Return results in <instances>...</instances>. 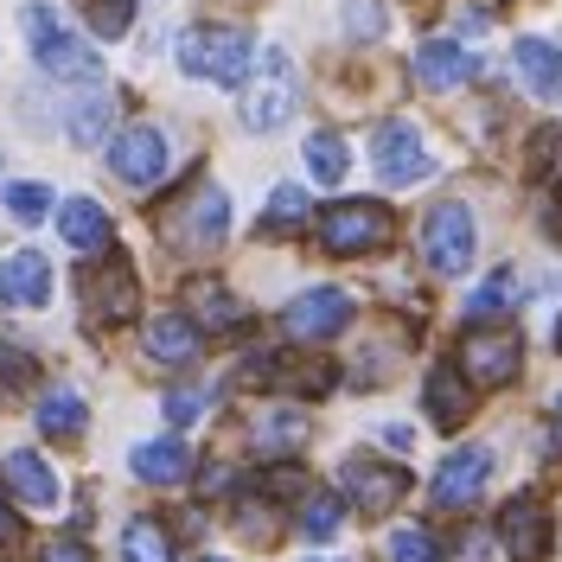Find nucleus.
Instances as JSON below:
<instances>
[{
  "label": "nucleus",
  "instance_id": "nucleus-1",
  "mask_svg": "<svg viewBox=\"0 0 562 562\" xmlns=\"http://www.w3.org/2000/svg\"><path fill=\"white\" fill-rule=\"evenodd\" d=\"M249 65H256V38H249L244 26H192V33L179 38V70H186V77L244 90Z\"/></svg>",
  "mask_w": 562,
  "mask_h": 562
},
{
  "label": "nucleus",
  "instance_id": "nucleus-2",
  "mask_svg": "<svg viewBox=\"0 0 562 562\" xmlns=\"http://www.w3.org/2000/svg\"><path fill=\"white\" fill-rule=\"evenodd\" d=\"M294 103H301L294 65H288L281 45H269V52L249 65V77H244V128L249 135H276L281 122L294 115Z\"/></svg>",
  "mask_w": 562,
  "mask_h": 562
},
{
  "label": "nucleus",
  "instance_id": "nucleus-3",
  "mask_svg": "<svg viewBox=\"0 0 562 562\" xmlns=\"http://www.w3.org/2000/svg\"><path fill=\"white\" fill-rule=\"evenodd\" d=\"M422 256H428V269L441 281H454L473 269V256H480V231H473V211L460 205V199H441V205L422 217Z\"/></svg>",
  "mask_w": 562,
  "mask_h": 562
},
{
  "label": "nucleus",
  "instance_id": "nucleus-4",
  "mask_svg": "<svg viewBox=\"0 0 562 562\" xmlns=\"http://www.w3.org/2000/svg\"><path fill=\"white\" fill-rule=\"evenodd\" d=\"M26 38H33V58L45 77H77V83H97V52L77 33H65V20L52 7H26Z\"/></svg>",
  "mask_w": 562,
  "mask_h": 562
},
{
  "label": "nucleus",
  "instance_id": "nucleus-5",
  "mask_svg": "<svg viewBox=\"0 0 562 562\" xmlns=\"http://www.w3.org/2000/svg\"><path fill=\"white\" fill-rule=\"evenodd\" d=\"M167 237L179 249H192V256H211L231 237V199H224V186H192L173 205V217H167Z\"/></svg>",
  "mask_w": 562,
  "mask_h": 562
},
{
  "label": "nucleus",
  "instance_id": "nucleus-6",
  "mask_svg": "<svg viewBox=\"0 0 562 562\" xmlns=\"http://www.w3.org/2000/svg\"><path fill=\"white\" fill-rule=\"evenodd\" d=\"M319 244L333 256H371L378 244H390V205H378V199H339L319 217Z\"/></svg>",
  "mask_w": 562,
  "mask_h": 562
},
{
  "label": "nucleus",
  "instance_id": "nucleus-7",
  "mask_svg": "<svg viewBox=\"0 0 562 562\" xmlns=\"http://www.w3.org/2000/svg\"><path fill=\"white\" fill-rule=\"evenodd\" d=\"M346 319H351L346 288H307V294H294V301L281 307V333H288L294 346H319V339H333Z\"/></svg>",
  "mask_w": 562,
  "mask_h": 562
},
{
  "label": "nucleus",
  "instance_id": "nucleus-8",
  "mask_svg": "<svg viewBox=\"0 0 562 562\" xmlns=\"http://www.w3.org/2000/svg\"><path fill=\"white\" fill-rule=\"evenodd\" d=\"M486 486H492V448H454V454L435 467L428 498H435V512H467Z\"/></svg>",
  "mask_w": 562,
  "mask_h": 562
},
{
  "label": "nucleus",
  "instance_id": "nucleus-9",
  "mask_svg": "<svg viewBox=\"0 0 562 562\" xmlns=\"http://www.w3.org/2000/svg\"><path fill=\"white\" fill-rule=\"evenodd\" d=\"M371 167L384 186H416V179L435 173V154L422 147V135L409 122H384L378 135H371Z\"/></svg>",
  "mask_w": 562,
  "mask_h": 562
},
{
  "label": "nucleus",
  "instance_id": "nucleus-10",
  "mask_svg": "<svg viewBox=\"0 0 562 562\" xmlns=\"http://www.w3.org/2000/svg\"><path fill=\"white\" fill-rule=\"evenodd\" d=\"M109 167H115L122 186H135V192L160 186L167 179V135L160 128H122L115 147H109Z\"/></svg>",
  "mask_w": 562,
  "mask_h": 562
},
{
  "label": "nucleus",
  "instance_id": "nucleus-11",
  "mask_svg": "<svg viewBox=\"0 0 562 562\" xmlns=\"http://www.w3.org/2000/svg\"><path fill=\"white\" fill-rule=\"evenodd\" d=\"M460 371L480 390H498L525 371V346H518L512 333H473V339L460 346Z\"/></svg>",
  "mask_w": 562,
  "mask_h": 562
},
{
  "label": "nucleus",
  "instance_id": "nucleus-12",
  "mask_svg": "<svg viewBox=\"0 0 562 562\" xmlns=\"http://www.w3.org/2000/svg\"><path fill=\"white\" fill-rule=\"evenodd\" d=\"M135 301H140V288H135V269H128L122 256H109L103 269L83 281V307H90L97 326H122V319H135Z\"/></svg>",
  "mask_w": 562,
  "mask_h": 562
},
{
  "label": "nucleus",
  "instance_id": "nucleus-13",
  "mask_svg": "<svg viewBox=\"0 0 562 562\" xmlns=\"http://www.w3.org/2000/svg\"><path fill=\"white\" fill-rule=\"evenodd\" d=\"M339 492H346L358 512L378 518V512H390V505L409 492V473H403V467H378V460H351L346 473H339Z\"/></svg>",
  "mask_w": 562,
  "mask_h": 562
},
{
  "label": "nucleus",
  "instance_id": "nucleus-14",
  "mask_svg": "<svg viewBox=\"0 0 562 562\" xmlns=\"http://www.w3.org/2000/svg\"><path fill=\"white\" fill-rule=\"evenodd\" d=\"M498 537H505L512 562L550 557V512H543V498H512V505L498 512Z\"/></svg>",
  "mask_w": 562,
  "mask_h": 562
},
{
  "label": "nucleus",
  "instance_id": "nucleus-15",
  "mask_svg": "<svg viewBox=\"0 0 562 562\" xmlns=\"http://www.w3.org/2000/svg\"><path fill=\"white\" fill-rule=\"evenodd\" d=\"M473 77H480V58L460 52L454 38H428V45L416 52V83L422 90H441V97H448V90L473 83Z\"/></svg>",
  "mask_w": 562,
  "mask_h": 562
},
{
  "label": "nucleus",
  "instance_id": "nucleus-16",
  "mask_svg": "<svg viewBox=\"0 0 562 562\" xmlns=\"http://www.w3.org/2000/svg\"><path fill=\"white\" fill-rule=\"evenodd\" d=\"M0 301L7 307H45L52 301V262L38 249H13L0 262Z\"/></svg>",
  "mask_w": 562,
  "mask_h": 562
},
{
  "label": "nucleus",
  "instance_id": "nucleus-17",
  "mask_svg": "<svg viewBox=\"0 0 562 562\" xmlns=\"http://www.w3.org/2000/svg\"><path fill=\"white\" fill-rule=\"evenodd\" d=\"M512 65H518L530 97L562 103V45H550V38H518V45H512Z\"/></svg>",
  "mask_w": 562,
  "mask_h": 562
},
{
  "label": "nucleus",
  "instance_id": "nucleus-18",
  "mask_svg": "<svg viewBox=\"0 0 562 562\" xmlns=\"http://www.w3.org/2000/svg\"><path fill=\"white\" fill-rule=\"evenodd\" d=\"M428 416L441 422V428H460V422L473 416V378L460 371L454 358H441L428 371Z\"/></svg>",
  "mask_w": 562,
  "mask_h": 562
},
{
  "label": "nucleus",
  "instance_id": "nucleus-19",
  "mask_svg": "<svg viewBox=\"0 0 562 562\" xmlns=\"http://www.w3.org/2000/svg\"><path fill=\"white\" fill-rule=\"evenodd\" d=\"M205 351V333L192 326V314H154L147 319V358L160 364H192Z\"/></svg>",
  "mask_w": 562,
  "mask_h": 562
},
{
  "label": "nucleus",
  "instance_id": "nucleus-20",
  "mask_svg": "<svg viewBox=\"0 0 562 562\" xmlns=\"http://www.w3.org/2000/svg\"><path fill=\"white\" fill-rule=\"evenodd\" d=\"M58 231H65V244L77 256H103L109 249V211L97 199H65L58 205Z\"/></svg>",
  "mask_w": 562,
  "mask_h": 562
},
{
  "label": "nucleus",
  "instance_id": "nucleus-21",
  "mask_svg": "<svg viewBox=\"0 0 562 562\" xmlns=\"http://www.w3.org/2000/svg\"><path fill=\"white\" fill-rule=\"evenodd\" d=\"M186 307H192V326L199 333H237V319H244V301L224 281H192L186 288Z\"/></svg>",
  "mask_w": 562,
  "mask_h": 562
},
{
  "label": "nucleus",
  "instance_id": "nucleus-22",
  "mask_svg": "<svg viewBox=\"0 0 562 562\" xmlns=\"http://www.w3.org/2000/svg\"><path fill=\"white\" fill-rule=\"evenodd\" d=\"M128 467H135L147 486H173V480H186L192 473V454H186V441H135V454H128Z\"/></svg>",
  "mask_w": 562,
  "mask_h": 562
},
{
  "label": "nucleus",
  "instance_id": "nucleus-23",
  "mask_svg": "<svg viewBox=\"0 0 562 562\" xmlns=\"http://www.w3.org/2000/svg\"><path fill=\"white\" fill-rule=\"evenodd\" d=\"M109 122H115V97H109L103 83H90V90L65 109V135L77 140V147H97V140L109 135Z\"/></svg>",
  "mask_w": 562,
  "mask_h": 562
},
{
  "label": "nucleus",
  "instance_id": "nucleus-24",
  "mask_svg": "<svg viewBox=\"0 0 562 562\" xmlns=\"http://www.w3.org/2000/svg\"><path fill=\"white\" fill-rule=\"evenodd\" d=\"M7 486L20 492V505H33V512H52L58 505V473L38 454H7Z\"/></svg>",
  "mask_w": 562,
  "mask_h": 562
},
{
  "label": "nucleus",
  "instance_id": "nucleus-25",
  "mask_svg": "<svg viewBox=\"0 0 562 562\" xmlns=\"http://www.w3.org/2000/svg\"><path fill=\"white\" fill-rule=\"evenodd\" d=\"M249 435H256L262 454H294V448L307 441V416L288 409V403H276V409H262V416L249 422Z\"/></svg>",
  "mask_w": 562,
  "mask_h": 562
},
{
  "label": "nucleus",
  "instance_id": "nucleus-26",
  "mask_svg": "<svg viewBox=\"0 0 562 562\" xmlns=\"http://www.w3.org/2000/svg\"><path fill=\"white\" fill-rule=\"evenodd\" d=\"M122 557L128 562H173V537L160 518H135V525L122 530Z\"/></svg>",
  "mask_w": 562,
  "mask_h": 562
},
{
  "label": "nucleus",
  "instance_id": "nucleus-27",
  "mask_svg": "<svg viewBox=\"0 0 562 562\" xmlns=\"http://www.w3.org/2000/svg\"><path fill=\"white\" fill-rule=\"evenodd\" d=\"M83 396L77 390H45V403H38V428L58 441V435H83Z\"/></svg>",
  "mask_w": 562,
  "mask_h": 562
},
{
  "label": "nucleus",
  "instance_id": "nucleus-28",
  "mask_svg": "<svg viewBox=\"0 0 562 562\" xmlns=\"http://www.w3.org/2000/svg\"><path fill=\"white\" fill-rule=\"evenodd\" d=\"M307 167H314L319 186H339V179L351 173V147L333 135V128H326V135H307Z\"/></svg>",
  "mask_w": 562,
  "mask_h": 562
},
{
  "label": "nucleus",
  "instance_id": "nucleus-29",
  "mask_svg": "<svg viewBox=\"0 0 562 562\" xmlns=\"http://www.w3.org/2000/svg\"><path fill=\"white\" fill-rule=\"evenodd\" d=\"M339 518H346V498H339V492H307V498H301V530H307L314 543H326V537L339 530Z\"/></svg>",
  "mask_w": 562,
  "mask_h": 562
},
{
  "label": "nucleus",
  "instance_id": "nucleus-30",
  "mask_svg": "<svg viewBox=\"0 0 562 562\" xmlns=\"http://www.w3.org/2000/svg\"><path fill=\"white\" fill-rule=\"evenodd\" d=\"M307 192L301 186H276L269 192V211H262V231H294V224H307Z\"/></svg>",
  "mask_w": 562,
  "mask_h": 562
},
{
  "label": "nucleus",
  "instance_id": "nucleus-31",
  "mask_svg": "<svg viewBox=\"0 0 562 562\" xmlns=\"http://www.w3.org/2000/svg\"><path fill=\"white\" fill-rule=\"evenodd\" d=\"M339 13H346V33L364 38V45L390 33V7L384 0H339Z\"/></svg>",
  "mask_w": 562,
  "mask_h": 562
},
{
  "label": "nucleus",
  "instance_id": "nucleus-32",
  "mask_svg": "<svg viewBox=\"0 0 562 562\" xmlns=\"http://www.w3.org/2000/svg\"><path fill=\"white\" fill-rule=\"evenodd\" d=\"M281 384H294L301 396H326V390H339V371L326 358H307V364H281Z\"/></svg>",
  "mask_w": 562,
  "mask_h": 562
},
{
  "label": "nucleus",
  "instance_id": "nucleus-33",
  "mask_svg": "<svg viewBox=\"0 0 562 562\" xmlns=\"http://www.w3.org/2000/svg\"><path fill=\"white\" fill-rule=\"evenodd\" d=\"M512 301H518V276H512V269H498V276H492L486 288L473 294V301H467V314H473V319H486V314H505Z\"/></svg>",
  "mask_w": 562,
  "mask_h": 562
},
{
  "label": "nucleus",
  "instance_id": "nucleus-34",
  "mask_svg": "<svg viewBox=\"0 0 562 562\" xmlns=\"http://www.w3.org/2000/svg\"><path fill=\"white\" fill-rule=\"evenodd\" d=\"M0 199H7V211H13V217H20V224H38V217H45V211H52V192H45V186H38V179H20V186H7V192H0Z\"/></svg>",
  "mask_w": 562,
  "mask_h": 562
},
{
  "label": "nucleus",
  "instance_id": "nucleus-35",
  "mask_svg": "<svg viewBox=\"0 0 562 562\" xmlns=\"http://www.w3.org/2000/svg\"><path fill=\"white\" fill-rule=\"evenodd\" d=\"M390 562H441V550L428 543V530H396L390 537Z\"/></svg>",
  "mask_w": 562,
  "mask_h": 562
},
{
  "label": "nucleus",
  "instance_id": "nucleus-36",
  "mask_svg": "<svg viewBox=\"0 0 562 562\" xmlns=\"http://www.w3.org/2000/svg\"><path fill=\"white\" fill-rule=\"evenodd\" d=\"M128 13H135V0H97V7H90V26L103 38H122L128 33Z\"/></svg>",
  "mask_w": 562,
  "mask_h": 562
},
{
  "label": "nucleus",
  "instance_id": "nucleus-37",
  "mask_svg": "<svg viewBox=\"0 0 562 562\" xmlns=\"http://www.w3.org/2000/svg\"><path fill=\"white\" fill-rule=\"evenodd\" d=\"M205 390H167V422H199L205 416Z\"/></svg>",
  "mask_w": 562,
  "mask_h": 562
},
{
  "label": "nucleus",
  "instance_id": "nucleus-38",
  "mask_svg": "<svg viewBox=\"0 0 562 562\" xmlns=\"http://www.w3.org/2000/svg\"><path fill=\"white\" fill-rule=\"evenodd\" d=\"M38 562H90V550L83 543H70V537H58V543H45V557Z\"/></svg>",
  "mask_w": 562,
  "mask_h": 562
},
{
  "label": "nucleus",
  "instance_id": "nucleus-39",
  "mask_svg": "<svg viewBox=\"0 0 562 562\" xmlns=\"http://www.w3.org/2000/svg\"><path fill=\"white\" fill-rule=\"evenodd\" d=\"M550 160H562V128H550V140H537V173H550Z\"/></svg>",
  "mask_w": 562,
  "mask_h": 562
},
{
  "label": "nucleus",
  "instance_id": "nucleus-40",
  "mask_svg": "<svg viewBox=\"0 0 562 562\" xmlns=\"http://www.w3.org/2000/svg\"><path fill=\"white\" fill-rule=\"evenodd\" d=\"M20 543V518H13V505L0 498V550H13Z\"/></svg>",
  "mask_w": 562,
  "mask_h": 562
},
{
  "label": "nucleus",
  "instance_id": "nucleus-41",
  "mask_svg": "<svg viewBox=\"0 0 562 562\" xmlns=\"http://www.w3.org/2000/svg\"><path fill=\"white\" fill-rule=\"evenodd\" d=\"M550 416H557V448H562V390H557V403H550Z\"/></svg>",
  "mask_w": 562,
  "mask_h": 562
},
{
  "label": "nucleus",
  "instance_id": "nucleus-42",
  "mask_svg": "<svg viewBox=\"0 0 562 562\" xmlns=\"http://www.w3.org/2000/svg\"><path fill=\"white\" fill-rule=\"evenodd\" d=\"M199 562H224V557H199Z\"/></svg>",
  "mask_w": 562,
  "mask_h": 562
}]
</instances>
